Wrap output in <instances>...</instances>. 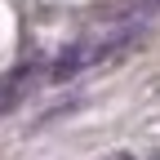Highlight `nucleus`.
Listing matches in <instances>:
<instances>
[{
  "instance_id": "2",
  "label": "nucleus",
  "mask_w": 160,
  "mask_h": 160,
  "mask_svg": "<svg viewBox=\"0 0 160 160\" xmlns=\"http://www.w3.org/2000/svg\"><path fill=\"white\" fill-rule=\"evenodd\" d=\"M156 5H160V0H156Z\"/></svg>"
},
{
  "instance_id": "1",
  "label": "nucleus",
  "mask_w": 160,
  "mask_h": 160,
  "mask_svg": "<svg viewBox=\"0 0 160 160\" xmlns=\"http://www.w3.org/2000/svg\"><path fill=\"white\" fill-rule=\"evenodd\" d=\"M116 160H133V156H116Z\"/></svg>"
}]
</instances>
